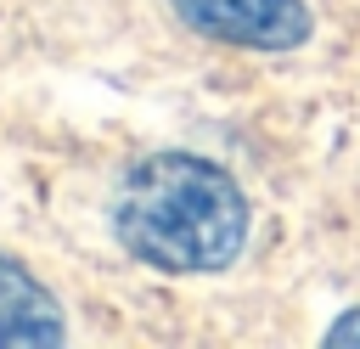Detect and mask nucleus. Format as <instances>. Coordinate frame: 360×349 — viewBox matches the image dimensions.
<instances>
[{"mask_svg":"<svg viewBox=\"0 0 360 349\" xmlns=\"http://www.w3.org/2000/svg\"><path fill=\"white\" fill-rule=\"evenodd\" d=\"M186 28L248 45V51H298L315 28L304 0H169Z\"/></svg>","mask_w":360,"mask_h":349,"instance_id":"nucleus-2","label":"nucleus"},{"mask_svg":"<svg viewBox=\"0 0 360 349\" xmlns=\"http://www.w3.org/2000/svg\"><path fill=\"white\" fill-rule=\"evenodd\" d=\"M62 338H68L62 304L17 259L0 253V349H45Z\"/></svg>","mask_w":360,"mask_h":349,"instance_id":"nucleus-3","label":"nucleus"},{"mask_svg":"<svg viewBox=\"0 0 360 349\" xmlns=\"http://www.w3.org/2000/svg\"><path fill=\"white\" fill-rule=\"evenodd\" d=\"M112 225L118 242L158 270H225L248 242V197L208 158L152 152L124 174Z\"/></svg>","mask_w":360,"mask_h":349,"instance_id":"nucleus-1","label":"nucleus"},{"mask_svg":"<svg viewBox=\"0 0 360 349\" xmlns=\"http://www.w3.org/2000/svg\"><path fill=\"white\" fill-rule=\"evenodd\" d=\"M326 343H332V349H360V310L338 315V326L326 332Z\"/></svg>","mask_w":360,"mask_h":349,"instance_id":"nucleus-4","label":"nucleus"}]
</instances>
